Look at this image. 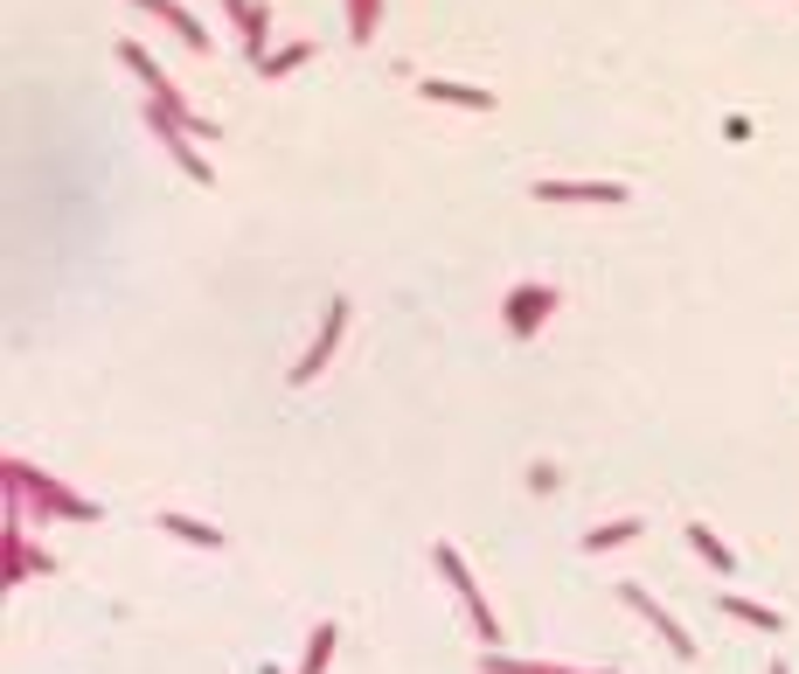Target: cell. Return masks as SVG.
I'll return each mask as SVG.
<instances>
[{
  "label": "cell",
  "instance_id": "cell-4",
  "mask_svg": "<svg viewBox=\"0 0 799 674\" xmlns=\"http://www.w3.org/2000/svg\"><path fill=\"white\" fill-rule=\"evenodd\" d=\"M542 306H549V292H529V299L515 306V327H535V313H542Z\"/></svg>",
  "mask_w": 799,
  "mask_h": 674
},
{
  "label": "cell",
  "instance_id": "cell-1",
  "mask_svg": "<svg viewBox=\"0 0 799 674\" xmlns=\"http://www.w3.org/2000/svg\"><path fill=\"white\" fill-rule=\"evenodd\" d=\"M341 320H348V306H334V313H327V334H320V348H313V355L299 362V376H313V369H320V362L334 355V334H341Z\"/></svg>",
  "mask_w": 799,
  "mask_h": 674
},
{
  "label": "cell",
  "instance_id": "cell-3",
  "mask_svg": "<svg viewBox=\"0 0 799 674\" xmlns=\"http://www.w3.org/2000/svg\"><path fill=\"white\" fill-rule=\"evenodd\" d=\"M688 536H695V549H702V556H709V563H723V570H730V563H737V556H730V549H723V542L709 536V529H688Z\"/></svg>",
  "mask_w": 799,
  "mask_h": 674
},
{
  "label": "cell",
  "instance_id": "cell-2",
  "mask_svg": "<svg viewBox=\"0 0 799 674\" xmlns=\"http://www.w3.org/2000/svg\"><path fill=\"white\" fill-rule=\"evenodd\" d=\"M327 654H334V626L313 633V654H306V668H299V674H320V668H327Z\"/></svg>",
  "mask_w": 799,
  "mask_h": 674
}]
</instances>
